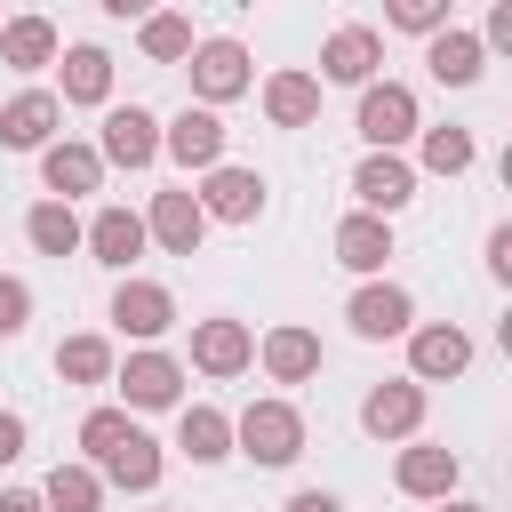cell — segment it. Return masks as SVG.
Masks as SVG:
<instances>
[{"mask_svg": "<svg viewBox=\"0 0 512 512\" xmlns=\"http://www.w3.org/2000/svg\"><path fill=\"white\" fill-rule=\"evenodd\" d=\"M232 440H240V456H256V464H296V456H304V416H296L288 400H256V408H240Z\"/></svg>", "mask_w": 512, "mask_h": 512, "instance_id": "obj_1", "label": "cell"}, {"mask_svg": "<svg viewBox=\"0 0 512 512\" xmlns=\"http://www.w3.org/2000/svg\"><path fill=\"white\" fill-rule=\"evenodd\" d=\"M416 128H424L416 120V88H400V80H368L360 88V136H368V152H400Z\"/></svg>", "mask_w": 512, "mask_h": 512, "instance_id": "obj_2", "label": "cell"}, {"mask_svg": "<svg viewBox=\"0 0 512 512\" xmlns=\"http://www.w3.org/2000/svg\"><path fill=\"white\" fill-rule=\"evenodd\" d=\"M472 368V336L456 320H432V328H408V376L416 384H448Z\"/></svg>", "mask_w": 512, "mask_h": 512, "instance_id": "obj_3", "label": "cell"}, {"mask_svg": "<svg viewBox=\"0 0 512 512\" xmlns=\"http://www.w3.org/2000/svg\"><path fill=\"white\" fill-rule=\"evenodd\" d=\"M112 328L136 336V344H152V336L176 328V296H168L160 280H120V288H112Z\"/></svg>", "mask_w": 512, "mask_h": 512, "instance_id": "obj_4", "label": "cell"}, {"mask_svg": "<svg viewBox=\"0 0 512 512\" xmlns=\"http://www.w3.org/2000/svg\"><path fill=\"white\" fill-rule=\"evenodd\" d=\"M344 320H352V336H368V344H376V336H408V328H416V296H408L400 280H368V288L344 304Z\"/></svg>", "mask_w": 512, "mask_h": 512, "instance_id": "obj_5", "label": "cell"}, {"mask_svg": "<svg viewBox=\"0 0 512 512\" xmlns=\"http://www.w3.org/2000/svg\"><path fill=\"white\" fill-rule=\"evenodd\" d=\"M240 88H248V48H240V40H200V48H192V96L216 112V104H232Z\"/></svg>", "mask_w": 512, "mask_h": 512, "instance_id": "obj_6", "label": "cell"}, {"mask_svg": "<svg viewBox=\"0 0 512 512\" xmlns=\"http://www.w3.org/2000/svg\"><path fill=\"white\" fill-rule=\"evenodd\" d=\"M96 160H112V168H152V160H160V120H152L144 104L104 112V144H96Z\"/></svg>", "mask_w": 512, "mask_h": 512, "instance_id": "obj_7", "label": "cell"}, {"mask_svg": "<svg viewBox=\"0 0 512 512\" xmlns=\"http://www.w3.org/2000/svg\"><path fill=\"white\" fill-rule=\"evenodd\" d=\"M160 152H168L176 168H216V160H224V120H216L208 104H184V112L160 128Z\"/></svg>", "mask_w": 512, "mask_h": 512, "instance_id": "obj_8", "label": "cell"}, {"mask_svg": "<svg viewBox=\"0 0 512 512\" xmlns=\"http://www.w3.org/2000/svg\"><path fill=\"white\" fill-rule=\"evenodd\" d=\"M376 64H384V40H376L368 24H336V32L320 40V72H328V80H344V88H368V80H376Z\"/></svg>", "mask_w": 512, "mask_h": 512, "instance_id": "obj_9", "label": "cell"}, {"mask_svg": "<svg viewBox=\"0 0 512 512\" xmlns=\"http://www.w3.org/2000/svg\"><path fill=\"white\" fill-rule=\"evenodd\" d=\"M192 200H200V216L256 224V216H264V176H256V168H208V184H200Z\"/></svg>", "mask_w": 512, "mask_h": 512, "instance_id": "obj_10", "label": "cell"}, {"mask_svg": "<svg viewBox=\"0 0 512 512\" xmlns=\"http://www.w3.org/2000/svg\"><path fill=\"white\" fill-rule=\"evenodd\" d=\"M56 120H64V104H56L48 88H24V96L0 112V144H8V152H48V144H56Z\"/></svg>", "mask_w": 512, "mask_h": 512, "instance_id": "obj_11", "label": "cell"}, {"mask_svg": "<svg viewBox=\"0 0 512 512\" xmlns=\"http://www.w3.org/2000/svg\"><path fill=\"white\" fill-rule=\"evenodd\" d=\"M352 192H360V208H368V216H392V208H408V200H416V168H408L400 152H368V160H360V176H352Z\"/></svg>", "mask_w": 512, "mask_h": 512, "instance_id": "obj_12", "label": "cell"}, {"mask_svg": "<svg viewBox=\"0 0 512 512\" xmlns=\"http://www.w3.org/2000/svg\"><path fill=\"white\" fill-rule=\"evenodd\" d=\"M80 248H88L96 264L128 272V264L144 256V216H136V208H96V224H80Z\"/></svg>", "mask_w": 512, "mask_h": 512, "instance_id": "obj_13", "label": "cell"}, {"mask_svg": "<svg viewBox=\"0 0 512 512\" xmlns=\"http://www.w3.org/2000/svg\"><path fill=\"white\" fill-rule=\"evenodd\" d=\"M112 384L128 392V408H176L184 368H176L168 352H128V368H112Z\"/></svg>", "mask_w": 512, "mask_h": 512, "instance_id": "obj_14", "label": "cell"}, {"mask_svg": "<svg viewBox=\"0 0 512 512\" xmlns=\"http://www.w3.org/2000/svg\"><path fill=\"white\" fill-rule=\"evenodd\" d=\"M360 424H368L376 440H408V432L424 424V384H416V376H400V384H376V392L360 400Z\"/></svg>", "mask_w": 512, "mask_h": 512, "instance_id": "obj_15", "label": "cell"}, {"mask_svg": "<svg viewBox=\"0 0 512 512\" xmlns=\"http://www.w3.org/2000/svg\"><path fill=\"white\" fill-rule=\"evenodd\" d=\"M200 232H208V216H200V200H192V192H152L144 240H160L168 256H192V248H200Z\"/></svg>", "mask_w": 512, "mask_h": 512, "instance_id": "obj_16", "label": "cell"}, {"mask_svg": "<svg viewBox=\"0 0 512 512\" xmlns=\"http://www.w3.org/2000/svg\"><path fill=\"white\" fill-rule=\"evenodd\" d=\"M256 360V336L240 328V320H200L192 328V368H208V376H240Z\"/></svg>", "mask_w": 512, "mask_h": 512, "instance_id": "obj_17", "label": "cell"}, {"mask_svg": "<svg viewBox=\"0 0 512 512\" xmlns=\"http://www.w3.org/2000/svg\"><path fill=\"white\" fill-rule=\"evenodd\" d=\"M256 360H264L272 384H304V376H320V336L288 320V328H272V336L256 344Z\"/></svg>", "mask_w": 512, "mask_h": 512, "instance_id": "obj_18", "label": "cell"}, {"mask_svg": "<svg viewBox=\"0 0 512 512\" xmlns=\"http://www.w3.org/2000/svg\"><path fill=\"white\" fill-rule=\"evenodd\" d=\"M40 184H48L56 200H80V192H96V184H104V160H96V144H48V152H40Z\"/></svg>", "mask_w": 512, "mask_h": 512, "instance_id": "obj_19", "label": "cell"}, {"mask_svg": "<svg viewBox=\"0 0 512 512\" xmlns=\"http://www.w3.org/2000/svg\"><path fill=\"white\" fill-rule=\"evenodd\" d=\"M392 480H400V496H440V504H448V488H456V448L416 440V448H400Z\"/></svg>", "mask_w": 512, "mask_h": 512, "instance_id": "obj_20", "label": "cell"}, {"mask_svg": "<svg viewBox=\"0 0 512 512\" xmlns=\"http://www.w3.org/2000/svg\"><path fill=\"white\" fill-rule=\"evenodd\" d=\"M480 56H488V48H480V32H456V24H440V32H432V48H424V64H432V80H440V88H472V80H480Z\"/></svg>", "mask_w": 512, "mask_h": 512, "instance_id": "obj_21", "label": "cell"}, {"mask_svg": "<svg viewBox=\"0 0 512 512\" xmlns=\"http://www.w3.org/2000/svg\"><path fill=\"white\" fill-rule=\"evenodd\" d=\"M384 256H392V224H384V216L360 208V216L336 224V264H344V272H384Z\"/></svg>", "mask_w": 512, "mask_h": 512, "instance_id": "obj_22", "label": "cell"}, {"mask_svg": "<svg viewBox=\"0 0 512 512\" xmlns=\"http://www.w3.org/2000/svg\"><path fill=\"white\" fill-rule=\"evenodd\" d=\"M0 64H8V72L56 64V24H48V16H8V24H0Z\"/></svg>", "mask_w": 512, "mask_h": 512, "instance_id": "obj_23", "label": "cell"}, {"mask_svg": "<svg viewBox=\"0 0 512 512\" xmlns=\"http://www.w3.org/2000/svg\"><path fill=\"white\" fill-rule=\"evenodd\" d=\"M264 112H272V128H312L320 120V80L312 72H272L264 80Z\"/></svg>", "mask_w": 512, "mask_h": 512, "instance_id": "obj_24", "label": "cell"}, {"mask_svg": "<svg viewBox=\"0 0 512 512\" xmlns=\"http://www.w3.org/2000/svg\"><path fill=\"white\" fill-rule=\"evenodd\" d=\"M96 480H112V488H136V496H144V488H160V448H152L144 432H128L112 456H96Z\"/></svg>", "mask_w": 512, "mask_h": 512, "instance_id": "obj_25", "label": "cell"}, {"mask_svg": "<svg viewBox=\"0 0 512 512\" xmlns=\"http://www.w3.org/2000/svg\"><path fill=\"white\" fill-rule=\"evenodd\" d=\"M176 448H184L192 464H224V456H232V416H216V408H184V416H176Z\"/></svg>", "mask_w": 512, "mask_h": 512, "instance_id": "obj_26", "label": "cell"}, {"mask_svg": "<svg viewBox=\"0 0 512 512\" xmlns=\"http://www.w3.org/2000/svg\"><path fill=\"white\" fill-rule=\"evenodd\" d=\"M112 96V56L104 48H64V96L56 104H104Z\"/></svg>", "mask_w": 512, "mask_h": 512, "instance_id": "obj_27", "label": "cell"}, {"mask_svg": "<svg viewBox=\"0 0 512 512\" xmlns=\"http://www.w3.org/2000/svg\"><path fill=\"white\" fill-rule=\"evenodd\" d=\"M24 240H32L40 256H72V248H80V216H72V200H40V208L24 216Z\"/></svg>", "mask_w": 512, "mask_h": 512, "instance_id": "obj_28", "label": "cell"}, {"mask_svg": "<svg viewBox=\"0 0 512 512\" xmlns=\"http://www.w3.org/2000/svg\"><path fill=\"white\" fill-rule=\"evenodd\" d=\"M40 504H48V512H96V504H104L96 464H56V472H48V488H40Z\"/></svg>", "mask_w": 512, "mask_h": 512, "instance_id": "obj_29", "label": "cell"}, {"mask_svg": "<svg viewBox=\"0 0 512 512\" xmlns=\"http://www.w3.org/2000/svg\"><path fill=\"white\" fill-rule=\"evenodd\" d=\"M56 376L64 384H104L112 376V344L104 336H64L56 344Z\"/></svg>", "mask_w": 512, "mask_h": 512, "instance_id": "obj_30", "label": "cell"}, {"mask_svg": "<svg viewBox=\"0 0 512 512\" xmlns=\"http://www.w3.org/2000/svg\"><path fill=\"white\" fill-rule=\"evenodd\" d=\"M136 40H144V56H152V64H176V56H192V24H184V16H168V8H152Z\"/></svg>", "mask_w": 512, "mask_h": 512, "instance_id": "obj_31", "label": "cell"}, {"mask_svg": "<svg viewBox=\"0 0 512 512\" xmlns=\"http://www.w3.org/2000/svg\"><path fill=\"white\" fill-rule=\"evenodd\" d=\"M424 168L432 176H464L472 168V136L464 128H424Z\"/></svg>", "mask_w": 512, "mask_h": 512, "instance_id": "obj_32", "label": "cell"}, {"mask_svg": "<svg viewBox=\"0 0 512 512\" xmlns=\"http://www.w3.org/2000/svg\"><path fill=\"white\" fill-rule=\"evenodd\" d=\"M128 432H136V424H128V408H88V424H80V448H88V464H96V456H112Z\"/></svg>", "mask_w": 512, "mask_h": 512, "instance_id": "obj_33", "label": "cell"}, {"mask_svg": "<svg viewBox=\"0 0 512 512\" xmlns=\"http://www.w3.org/2000/svg\"><path fill=\"white\" fill-rule=\"evenodd\" d=\"M384 16H392L400 32H424V40H432V32L448 24V0H384Z\"/></svg>", "mask_w": 512, "mask_h": 512, "instance_id": "obj_34", "label": "cell"}, {"mask_svg": "<svg viewBox=\"0 0 512 512\" xmlns=\"http://www.w3.org/2000/svg\"><path fill=\"white\" fill-rule=\"evenodd\" d=\"M24 320H32V288L0 272V336H24Z\"/></svg>", "mask_w": 512, "mask_h": 512, "instance_id": "obj_35", "label": "cell"}, {"mask_svg": "<svg viewBox=\"0 0 512 512\" xmlns=\"http://www.w3.org/2000/svg\"><path fill=\"white\" fill-rule=\"evenodd\" d=\"M488 272H496V280H512V224H496V232H488Z\"/></svg>", "mask_w": 512, "mask_h": 512, "instance_id": "obj_36", "label": "cell"}, {"mask_svg": "<svg viewBox=\"0 0 512 512\" xmlns=\"http://www.w3.org/2000/svg\"><path fill=\"white\" fill-rule=\"evenodd\" d=\"M16 456H24V416L0 408V464H16Z\"/></svg>", "mask_w": 512, "mask_h": 512, "instance_id": "obj_37", "label": "cell"}, {"mask_svg": "<svg viewBox=\"0 0 512 512\" xmlns=\"http://www.w3.org/2000/svg\"><path fill=\"white\" fill-rule=\"evenodd\" d=\"M480 48H512V0L488 8V40H480Z\"/></svg>", "mask_w": 512, "mask_h": 512, "instance_id": "obj_38", "label": "cell"}, {"mask_svg": "<svg viewBox=\"0 0 512 512\" xmlns=\"http://www.w3.org/2000/svg\"><path fill=\"white\" fill-rule=\"evenodd\" d=\"M0 512H48L40 488H0Z\"/></svg>", "mask_w": 512, "mask_h": 512, "instance_id": "obj_39", "label": "cell"}, {"mask_svg": "<svg viewBox=\"0 0 512 512\" xmlns=\"http://www.w3.org/2000/svg\"><path fill=\"white\" fill-rule=\"evenodd\" d=\"M288 512H344L336 496H320V488H304V496H288Z\"/></svg>", "mask_w": 512, "mask_h": 512, "instance_id": "obj_40", "label": "cell"}, {"mask_svg": "<svg viewBox=\"0 0 512 512\" xmlns=\"http://www.w3.org/2000/svg\"><path fill=\"white\" fill-rule=\"evenodd\" d=\"M104 16H120V24L136 16V24H144V16H152V0H104Z\"/></svg>", "mask_w": 512, "mask_h": 512, "instance_id": "obj_41", "label": "cell"}, {"mask_svg": "<svg viewBox=\"0 0 512 512\" xmlns=\"http://www.w3.org/2000/svg\"><path fill=\"white\" fill-rule=\"evenodd\" d=\"M440 512H488V504H440Z\"/></svg>", "mask_w": 512, "mask_h": 512, "instance_id": "obj_42", "label": "cell"}]
</instances>
